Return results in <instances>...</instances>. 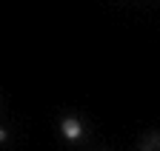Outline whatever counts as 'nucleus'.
Returning <instances> with one entry per match:
<instances>
[{
    "instance_id": "7ed1b4c3",
    "label": "nucleus",
    "mask_w": 160,
    "mask_h": 151,
    "mask_svg": "<svg viewBox=\"0 0 160 151\" xmlns=\"http://www.w3.org/2000/svg\"><path fill=\"white\" fill-rule=\"evenodd\" d=\"M6 140H9V131H6V128H0V143H6Z\"/></svg>"
},
{
    "instance_id": "f03ea898",
    "label": "nucleus",
    "mask_w": 160,
    "mask_h": 151,
    "mask_svg": "<svg viewBox=\"0 0 160 151\" xmlns=\"http://www.w3.org/2000/svg\"><path fill=\"white\" fill-rule=\"evenodd\" d=\"M143 151H160V134H149L143 143Z\"/></svg>"
},
{
    "instance_id": "f257e3e1",
    "label": "nucleus",
    "mask_w": 160,
    "mask_h": 151,
    "mask_svg": "<svg viewBox=\"0 0 160 151\" xmlns=\"http://www.w3.org/2000/svg\"><path fill=\"white\" fill-rule=\"evenodd\" d=\"M60 131H63V137L69 143H77L80 137H83V125H80L77 117H63L60 120Z\"/></svg>"
}]
</instances>
